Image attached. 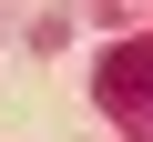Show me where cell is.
<instances>
[{
    "instance_id": "obj_1",
    "label": "cell",
    "mask_w": 153,
    "mask_h": 142,
    "mask_svg": "<svg viewBox=\"0 0 153 142\" xmlns=\"http://www.w3.org/2000/svg\"><path fill=\"white\" fill-rule=\"evenodd\" d=\"M102 102L123 122H153V31L123 41V51H102Z\"/></svg>"
}]
</instances>
